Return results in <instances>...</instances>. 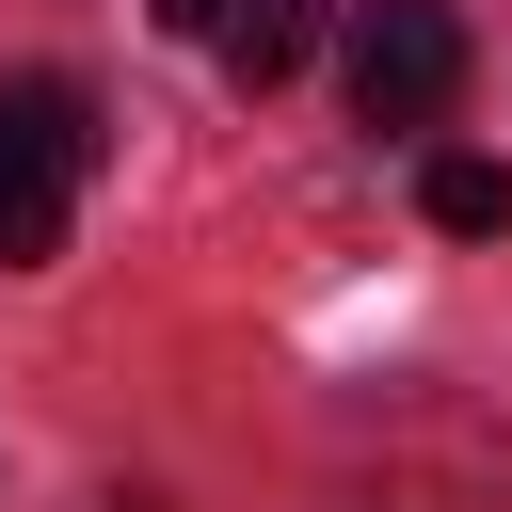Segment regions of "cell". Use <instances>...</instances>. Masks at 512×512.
I'll use <instances>...</instances> for the list:
<instances>
[{"instance_id": "cell-1", "label": "cell", "mask_w": 512, "mask_h": 512, "mask_svg": "<svg viewBox=\"0 0 512 512\" xmlns=\"http://www.w3.org/2000/svg\"><path fill=\"white\" fill-rule=\"evenodd\" d=\"M80 176H96V96L80 80H0V272L64 256Z\"/></svg>"}, {"instance_id": "cell-2", "label": "cell", "mask_w": 512, "mask_h": 512, "mask_svg": "<svg viewBox=\"0 0 512 512\" xmlns=\"http://www.w3.org/2000/svg\"><path fill=\"white\" fill-rule=\"evenodd\" d=\"M464 96V16L448 0H368L352 16V112L368 128H448Z\"/></svg>"}, {"instance_id": "cell-3", "label": "cell", "mask_w": 512, "mask_h": 512, "mask_svg": "<svg viewBox=\"0 0 512 512\" xmlns=\"http://www.w3.org/2000/svg\"><path fill=\"white\" fill-rule=\"evenodd\" d=\"M304 48H320V0H240V16H224V80H240V96L304 80Z\"/></svg>"}, {"instance_id": "cell-4", "label": "cell", "mask_w": 512, "mask_h": 512, "mask_svg": "<svg viewBox=\"0 0 512 512\" xmlns=\"http://www.w3.org/2000/svg\"><path fill=\"white\" fill-rule=\"evenodd\" d=\"M416 208H432V224H448V240H496V224H512V176H496V160H464V144H448V160H432V176H416Z\"/></svg>"}, {"instance_id": "cell-5", "label": "cell", "mask_w": 512, "mask_h": 512, "mask_svg": "<svg viewBox=\"0 0 512 512\" xmlns=\"http://www.w3.org/2000/svg\"><path fill=\"white\" fill-rule=\"evenodd\" d=\"M144 16H160V32H192V48H224V16H240V0H144Z\"/></svg>"}]
</instances>
